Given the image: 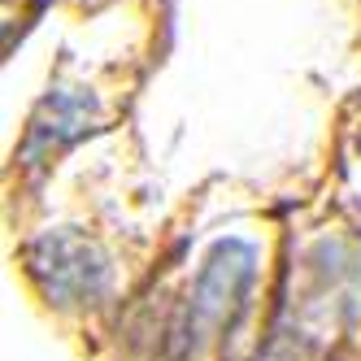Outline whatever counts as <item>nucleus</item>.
Wrapping results in <instances>:
<instances>
[{"label": "nucleus", "mask_w": 361, "mask_h": 361, "mask_svg": "<svg viewBox=\"0 0 361 361\" xmlns=\"http://www.w3.org/2000/svg\"><path fill=\"white\" fill-rule=\"evenodd\" d=\"M257 283V248L248 240H218L188 296V348L196 353L204 340H218L244 318Z\"/></svg>", "instance_id": "obj_1"}, {"label": "nucleus", "mask_w": 361, "mask_h": 361, "mask_svg": "<svg viewBox=\"0 0 361 361\" xmlns=\"http://www.w3.org/2000/svg\"><path fill=\"white\" fill-rule=\"evenodd\" d=\"M27 270L39 283V292L48 296V305L57 309H92L114 283L109 257L74 226L39 235L27 248Z\"/></svg>", "instance_id": "obj_2"}]
</instances>
